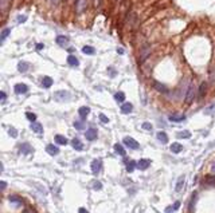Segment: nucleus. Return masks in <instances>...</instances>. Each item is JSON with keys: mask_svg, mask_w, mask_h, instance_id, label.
I'll return each mask as SVG.
<instances>
[{"mask_svg": "<svg viewBox=\"0 0 215 213\" xmlns=\"http://www.w3.org/2000/svg\"><path fill=\"white\" fill-rule=\"evenodd\" d=\"M8 133H10L11 135H12V137H16V135H18V133H16V130H15L14 127H10V129H8Z\"/></svg>", "mask_w": 215, "mask_h": 213, "instance_id": "nucleus-43", "label": "nucleus"}, {"mask_svg": "<svg viewBox=\"0 0 215 213\" xmlns=\"http://www.w3.org/2000/svg\"><path fill=\"white\" fill-rule=\"evenodd\" d=\"M149 48H145V50H143V52H141V62L144 60V59H145V58L148 56V55H149Z\"/></svg>", "mask_w": 215, "mask_h": 213, "instance_id": "nucleus-39", "label": "nucleus"}, {"mask_svg": "<svg viewBox=\"0 0 215 213\" xmlns=\"http://www.w3.org/2000/svg\"><path fill=\"white\" fill-rule=\"evenodd\" d=\"M67 63L70 66H73V67H78V66H79V60L77 59L74 55H69V56H67Z\"/></svg>", "mask_w": 215, "mask_h": 213, "instance_id": "nucleus-15", "label": "nucleus"}, {"mask_svg": "<svg viewBox=\"0 0 215 213\" xmlns=\"http://www.w3.org/2000/svg\"><path fill=\"white\" fill-rule=\"evenodd\" d=\"M206 93H207V83L206 82H203L201 86H199V93H198V95H199V98H203L206 95Z\"/></svg>", "mask_w": 215, "mask_h": 213, "instance_id": "nucleus-21", "label": "nucleus"}, {"mask_svg": "<svg viewBox=\"0 0 215 213\" xmlns=\"http://www.w3.org/2000/svg\"><path fill=\"white\" fill-rule=\"evenodd\" d=\"M177 138H190L191 137V133L190 131H179V133L176 134Z\"/></svg>", "mask_w": 215, "mask_h": 213, "instance_id": "nucleus-36", "label": "nucleus"}, {"mask_svg": "<svg viewBox=\"0 0 215 213\" xmlns=\"http://www.w3.org/2000/svg\"><path fill=\"white\" fill-rule=\"evenodd\" d=\"M87 7V2L86 0H77L75 2V10L78 14H82L85 10H86Z\"/></svg>", "mask_w": 215, "mask_h": 213, "instance_id": "nucleus-6", "label": "nucleus"}, {"mask_svg": "<svg viewBox=\"0 0 215 213\" xmlns=\"http://www.w3.org/2000/svg\"><path fill=\"white\" fill-rule=\"evenodd\" d=\"M14 90H15L16 94H26L28 91V87H27V84H24V83H19V84L15 86Z\"/></svg>", "mask_w": 215, "mask_h": 213, "instance_id": "nucleus-8", "label": "nucleus"}, {"mask_svg": "<svg viewBox=\"0 0 215 213\" xmlns=\"http://www.w3.org/2000/svg\"><path fill=\"white\" fill-rule=\"evenodd\" d=\"M124 145L128 146L129 149H133V150H136V149L140 148L139 142H137L136 139H133L132 137H125V138H124Z\"/></svg>", "mask_w": 215, "mask_h": 213, "instance_id": "nucleus-2", "label": "nucleus"}, {"mask_svg": "<svg viewBox=\"0 0 215 213\" xmlns=\"http://www.w3.org/2000/svg\"><path fill=\"white\" fill-rule=\"evenodd\" d=\"M90 168H91V172H93L94 174H98L99 172H101V168H102L101 160H93V161H91Z\"/></svg>", "mask_w": 215, "mask_h": 213, "instance_id": "nucleus-4", "label": "nucleus"}, {"mask_svg": "<svg viewBox=\"0 0 215 213\" xmlns=\"http://www.w3.org/2000/svg\"><path fill=\"white\" fill-rule=\"evenodd\" d=\"M184 186V177H180L177 180V184H176V192H180Z\"/></svg>", "mask_w": 215, "mask_h": 213, "instance_id": "nucleus-31", "label": "nucleus"}, {"mask_svg": "<svg viewBox=\"0 0 215 213\" xmlns=\"http://www.w3.org/2000/svg\"><path fill=\"white\" fill-rule=\"evenodd\" d=\"M26 19H27V17H26L24 15H22V16H18V21H19V23H24V21H26Z\"/></svg>", "mask_w": 215, "mask_h": 213, "instance_id": "nucleus-44", "label": "nucleus"}, {"mask_svg": "<svg viewBox=\"0 0 215 213\" xmlns=\"http://www.w3.org/2000/svg\"><path fill=\"white\" fill-rule=\"evenodd\" d=\"M74 127H75L77 130H83L85 129V122L83 121H75V122H74Z\"/></svg>", "mask_w": 215, "mask_h": 213, "instance_id": "nucleus-33", "label": "nucleus"}, {"mask_svg": "<svg viewBox=\"0 0 215 213\" xmlns=\"http://www.w3.org/2000/svg\"><path fill=\"white\" fill-rule=\"evenodd\" d=\"M10 32H11V28H4V30H3L2 35H0V40H2V43L4 42V40H6V38H7V36L10 35Z\"/></svg>", "mask_w": 215, "mask_h": 213, "instance_id": "nucleus-32", "label": "nucleus"}, {"mask_svg": "<svg viewBox=\"0 0 215 213\" xmlns=\"http://www.w3.org/2000/svg\"><path fill=\"white\" fill-rule=\"evenodd\" d=\"M8 200L11 201V203H14L15 207H20V205H22V198H20V197H18V196H15V194L10 196V197H8Z\"/></svg>", "mask_w": 215, "mask_h": 213, "instance_id": "nucleus-19", "label": "nucleus"}, {"mask_svg": "<svg viewBox=\"0 0 215 213\" xmlns=\"http://www.w3.org/2000/svg\"><path fill=\"white\" fill-rule=\"evenodd\" d=\"M82 52H83V54H86V55H93V54L95 52V50H94L91 46H83Z\"/></svg>", "mask_w": 215, "mask_h": 213, "instance_id": "nucleus-26", "label": "nucleus"}, {"mask_svg": "<svg viewBox=\"0 0 215 213\" xmlns=\"http://www.w3.org/2000/svg\"><path fill=\"white\" fill-rule=\"evenodd\" d=\"M186 119V115L183 114H171L169 115V121H172V122H181V121Z\"/></svg>", "mask_w": 215, "mask_h": 213, "instance_id": "nucleus-14", "label": "nucleus"}, {"mask_svg": "<svg viewBox=\"0 0 215 213\" xmlns=\"http://www.w3.org/2000/svg\"><path fill=\"white\" fill-rule=\"evenodd\" d=\"M179 207H180V203H179V201H176V203L173 204V207H169V208L165 209V213H172L173 211H176Z\"/></svg>", "mask_w": 215, "mask_h": 213, "instance_id": "nucleus-37", "label": "nucleus"}, {"mask_svg": "<svg viewBox=\"0 0 215 213\" xmlns=\"http://www.w3.org/2000/svg\"><path fill=\"white\" fill-rule=\"evenodd\" d=\"M93 2H94V4H95V6H99V3H101V0H93Z\"/></svg>", "mask_w": 215, "mask_h": 213, "instance_id": "nucleus-49", "label": "nucleus"}, {"mask_svg": "<svg viewBox=\"0 0 215 213\" xmlns=\"http://www.w3.org/2000/svg\"><path fill=\"white\" fill-rule=\"evenodd\" d=\"M143 129L147 130V131H151V130H152V125H151L149 122H144V123H143Z\"/></svg>", "mask_w": 215, "mask_h": 213, "instance_id": "nucleus-40", "label": "nucleus"}, {"mask_svg": "<svg viewBox=\"0 0 215 213\" xmlns=\"http://www.w3.org/2000/svg\"><path fill=\"white\" fill-rule=\"evenodd\" d=\"M153 86H155V89H156L157 91H160L161 94H168V93H169V90L167 89V87H165L163 83H160V82H156V80H155V82H153Z\"/></svg>", "mask_w": 215, "mask_h": 213, "instance_id": "nucleus-9", "label": "nucleus"}, {"mask_svg": "<svg viewBox=\"0 0 215 213\" xmlns=\"http://www.w3.org/2000/svg\"><path fill=\"white\" fill-rule=\"evenodd\" d=\"M157 139L161 142V144H167V142H168V135H167L164 131H159V133H157Z\"/></svg>", "mask_w": 215, "mask_h": 213, "instance_id": "nucleus-23", "label": "nucleus"}, {"mask_svg": "<svg viewBox=\"0 0 215 213\" xmlns=\"http://www.w3.org/2000/svg\"><path fill=\"white\" fill-rule=\"evenodd\" d=\"M99 119H101L103 123H108V122H109V118H108L106 115H103V114H99Z\"/></svg>", "mask_w": 215, "mask_h": 213, "instance_id": "nucleus-42", "label": "nucleus"}, {"mask_svg": "<svg viewBox=\"0 0 215 213\" xmlns=\"http://www.w3.org/2000/svg\"><path fill=\"white\" fill-rule=\"evenodd\" d=\"M211 170H213V173L215 174V162L213 164V166H211Z\"/></svg>", "mask_w": 215, "mask_h": 213, "instance_id": "nucleus-50", "label": "nucleus"}, {"mask_svg": "<svg viewBox=\"0 0 215 213\" xmlns=\"http://www.w3.org/2000/svg\"><path fill=\"white\" fill-rule=\"evenodd\" d=\"M135 168H137V162H133V161H129V162H127V170H128V173H132V172L135 170Z\"/></svg>", "mask_w": 215, "mask_h": 213, "instance_id": "nucleus-28", "label": "nucleus"}, {"mask_svg": "<svg viewBox=\"0 0 215 213\" xmlns=\"http://www.w3.org/2000/svg\"><path fill=\"white\" fill-rule=\"evenodd\" d=\"M151 165V161L149 160H140L139 162H137V169H140V170H145L147 168H149Z\"/></svg>", "mask_w": 215, "mask_h": 213, "instance_id": "nucleus-10", "label": "nucleus"}, {"mask_svg": "<svg viewBox=\"0 0 215 213\" xmlns=\"http://www.w3.org/2000/svg\"><path fill=\"white\" fill-rule=\"evenodd\" d=\"M54 141L57 142L58 145H67V139H66V137H63V135L61 134H57L54 137Z\"/></svg>", "mask_w": 215, "mask_h": 213, "instance_id": "nucleus-16", "label": "nucleus"}, {"mask_svg": "<svg viewBox=\"0 0 215 213\" xmlns=\"http://www.w3.org/2000/svg\"><path fill=\"white\" fill-rule=\"evenodd\" d=\"M31 130H34L35 133L39 134V133H42V131H43V126L40 123H38V122H32L31 123Z\"/></svg>", "mask_w": 215, "mask_h": 213, "instance_id": "nucleus-22", "label": "nucleus"}, {"mask_svg": "<svg viewBox=\"0 0 215 213\" xmlns=\"http://www.w3.org/2000/svg\"><path fill=\"white\" fill-rule=\"evenodd\" d=\"M6 186H7V182L6 181H2V190H4Z\"/></svg>", "mask_w": 215, "mask_h": 213, "instance_id": "nucleus-47", "label": "nucleus"}, {"mask_svg": "<svg viewBox=\"0 0 215 213\" xmlns=\"http://www.w3.org/2000/svg\"><path fill=\"white\" fill-rule=\"evenodd\" d=\"M114 99H116L117 102H124V99H125V94L122 93V91H118V93L114 94Z\"/></svg>", "mask_w": 215, "mask_h": 213, "instance_id": "nucleus-30", "label": "nucleus"}, {"mask_svg": "<svg viewBox=\"0 0 215 213\" xmlns=\"http://www.w3.org/2000/svg\"><path fill=\"white\" fill-rule=\"evenodd\" d=\"M78 213H89V212H87L85 208H79V209H78Z\"/></svg>", "mask_w": 215, "mask_h": 213, "instance_id": "nucleus-46", "label": "nucleus"}, {"mask_svg": "<svg viewBox=\"0 0 215 213\" xmlns=\"http://www.w3.org/2000/svg\"><path fill=\"white\" fill-rule=\"evenodd\" d=\"M205 114H207V115H214L215 114V105L209 106V107L205 110Z\"/></svg>", "mask_w": 215, "mask_h": 213, "instance_id": "nucleus-35", "label": "nucleus"}, {"mask_svg": "<svg viewBox=\"0 0 215 213\" xmlns=\"http://www.w3.org/2000/svg\"><path fill=\"white\" fill-rule=\"evenodd\" d=\"M26 117H27V119H28L31 123L36 121V115L34 114V113H26Z\"/></svg>", "mask_w": 215, "mask_h": 213, "instance_id": "nucleus-38", "label": "nucleus"}, {"mask_svg": "<svg viewBox=\"0 0 215 213\" xmlns=\"http://www.w3.org/2000/svg\"><path fill=\"white\" fill-rule=\"evenodd\" d=\"M0 97H2V101L4 102L6 101V98H7V95H6V93L4 91H2V93H0Z\"/></svg>", "mask_w": 215, "mask_h": 213, "instance_id": "nucleus-45", "label": "nucleus"}, {"mask_svg": "<svg viewBox=\"0 0 215 213\" xmlns=\"http://www.w3.org/2000/svg\"><path fill=\"white\" fill-rule=\"evenodd\" d=\"M114 150H116V153L120 154V156H125V149L122 148L120 144H116V145H114Z\"/></svg>", "mask_w": 215, "mask_h": 213, "instance_id": "nucleus-29", "label": "nucleus"}, {"mask_svg": "<svg viewBox=\"0 0 215 213\" xmlns=\"http://www.w3.org/2000/svg\"><path fill=\"white\" fill-rule=\"evenodd\" d=\"M205 184L206 185H215V176H206Z\"/></svg>", "mask_w": 215, "mask_h": 213, "instance_id": "nucleus-27", "label": "nucleus"}, {"mask_svg": "<svg viewBox=\"0 0 215 213\" xmlns=\"http://www.w3.org/2000/svg\"><path fill=\"white\" fill-rule=\"evenodd\" d=\"M117 51H118V54H124V51H122V48H118Z\"/></svg>", "mask_w": 215, "mask_h": 213, "instance_id": "nucleus-52", "label": "nucleus"}, {"mask_svg": "<svg viewBox=\"0 0 215 213\" xmlns=\"http://www.w3.org/2000/svg\"><path fill=\"white\" fill-rule=\"evenodd\" d=\"M196 193H194V196H192L191 201H190V212H194L195 211V203H196Z\"/></svg>", "mask_w": 215, "mask_h": 213, "instance_id": "nucleus-34", "label": "nucleus"}, {"mask_svg": "<svg viewBox=\"0 0 215 213\" xmlns=\"http://www.w3.org/2000/svg\"><path fill=\"white\" fill-rule=\"evenodd\" d=\"M132 110H133L132 103H124L121 106V113H122V114H129V113H132Z\"/></svg>", "mask_w": 215, "mask_h": 213, "instance_id": "nucleus-18", "label": "nucleus"}, {"mask_svg": "<svg viewBox=\"0 0 215 213\" xmlns=\"http://www.w3.org/2000/svg\"><path fill=\"white\" fill-rule=\"evenodd\" d=\"M78 113H79V115L82 117V118H85V117L89 115V113H90V109H89L87 106H82V107L78 110Z\"/></svg>", "mask_w": 215, "mask_h": 213, "instance_id": "nucleus-24", "label": "nucleus"}, {"mask_svg": "<svg viewBox=\"0 0 215 213\" xmlns=\"http://www.w3.org/2000/svg\"><path fill=\"white\" fill-rule=\"evenodd\" d=\"M42 86L44 89H49V87L53 86V79L50 78V76H43L42 78Z\"/></svg>", "mask_w": 215, "mask_h": 213, "instance_id": "nucleus-17", "label": "nucleus"}, {"mask_svg": "<svg viewBox=\"0 0 215 213\" xmlns=\"http://www.w3.org/2000/svg\"><path fill=\"white\" fill-rule=\"evenodd\" d=\"M71 145H73V148L75 149V150H78V152H81V150H83V144L79 141L78 138H74L73 141H71Z\"/></svg>", "mask_w": 215, "mask_h": 213, "instance_id": "nucleus-11", "label": "nucleus"}, {"mask_svg": "<svg viewBox=\"0 0 215 213\" xmlns=\"http://www.w3.org/2000/svg\"><path fill=\"white\" fill-rule=\"evenodd\" d=\"M59 2H61V0H51V3H53V4H58Z\"/></svg>", "mask_w": 215, "mask_h": 213, "instance_id": "nucleus-51", "label": "nucleus"}, {"mask_svg": "<svg viewBox=\"0 0 215 213\" xmlns=\"http://www.w3.org/2000/svg\"><path fill=\"white\" fill-rule=\"evenodd\" d=\"M43 47H44L43 45H36V50H42Z\"/></svg>", "mask_w": 215, "mask_h": 213, "instance_id": "nucleus-48", "label": "nucleus"}, {"mask_svg": "<svg viewBox=\"0 0 215 213\" xmlns=\"http://www.w3.org/2000/svg\"><path fill=\"white\" fill-rule=\"evenodd\" d=\"M28 68H30V64L27 62H20V63L18 64V70H19L20 72H26Z\"/></svg>", "mask_w": 215, "mask_h": 213, "instance_id": "nucleus-25", "label": "nucleus"}, {"mask_svg": "<svg viewBox=\"0 0 215 213\" xmlns=\"http://www.w3.org/2000/svg\"><path fill=\"white\" fill-rule=\"evenodd\" d=\"M46 152L49 153L50 156H57L59 150H58V148H57V146L51 144V145H47V146H46Z\"/></svg>", "mask_w": 215, "mask_h": 213, "instance_id": "nucleus-12", "label": "nucleus"}, {"mask_svg": "<svg viewBox=\"0 0 215 213\" xmlns=\"http://www.w3.org/2000/svg\"><path fill=\"white\" fill-rule=\"evenodd\" d=\"M101 188H102V185H101V182H99V181H94L93 182V189L94 190H99Z\"/></svg>", "mask_w": 215, "mask_h": 213, "instance_id": "nucleus-41", "label": "nucleus"}, {"mask_svg": "<svg viewBox=\"0 0 215 213\" xmlns=\"http://www.w3.org/2000/svg\"><path fill=\"white\" fill-rule=\"evenodd\" d=\"M85 137H86L87 141H94L97 138V130L95 129H89L85 131Z\"/></svg>", "mask_w": 215, "mask_h": 213, "instance_id": "nucleus-7", "label": "nucleus"}, {"mask_svg": "<svg viewBox=\"0 0 215 213\" xmlns=\"http://www.w3.org/2000/svg\"><path fill=\"white\" fill-rule=\"evenodd\" d=\"M171 152L172 153H175V154H177V153H180L181 150H183V146H181L180 144H177V142H173V144L171 145Z\"/></svg>", "mask_w": 215, "mask_h": 213, "instance_id": "nucleus-20", "label": "nucleus"}, {"mask_svg": "<svg viewBox=\"0 0 215 213\" xmlns=\"http://www.w3.org/2000/svg\"><path fill=\"white\" fill-rule=\"evenodd\" d=\"M19 152L23 153V154H30L34 152V148H32L30 144H27V142H23V144L19 145Z\"/></svg>", "mask_w": 215, "mask_h": 213, "instance_id": "nucleus-5", "label": "nucleus"}, {"mask_svg": "<svg viewBox=\"0 0 215 213\" xmlns=\"http://www.w3.org/2000/svg\"><path fill=\"white\" fill-rule=\"evenodd\" d=\"M54 98H55V101H59V102L69 101V99H70V94L67 93V91H57V93L54 94Z\"/></svg>", "mask_w": 215, "mask_h": 213, "instance_id": "nucleus-3", "label": "nucleus"}, {"mask_svg": "<svg viewBox=\"0 0 215 213\" xmlns=\"http://www.w3.org/2000/svg\"><path fill=\"white\" fill-rule=\"evenodd\" d=\"M57 43L59 46H62V47H66L69 45V38H67V36L61 35V36H58V38H57Z\"/></svg>", "mask_w": 215, "mask_h": 213, "instance_id": "nucleus-13", "label": "nucleus"}, {"mask_svg": "<svg viewBox=\"0 0 215 213\" xmlns=\"http://www.w3.org/2000/svg\"><path fill=\"white\" fill-rule=\"evenodd\" d=\"M195 95H196V87L194 84H190L187 89V93H186V99H184L187 105H191L195 101Z\"/></svg>", "mask_w": 215, "mask_h": 213, "instance_id": "nucleus-1", "label": "nucleus"}]
</instances>
